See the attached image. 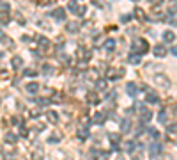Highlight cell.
Masks as SVG:
<instances>
[{
    "mask_svg": "<svg viewBox=\"0 0 177 160\" xmlns=\"http://www.w3.org/2000/svg\"><path fill=\"white\" fill-rule=\"evenodd\" d=\"M138 110H140V121L149 123V121L152 119V112H151V110H147L143 105H138Z\"/></svg>",
    "mask_w": 177,
    "mask_h": 160,
    "instance_id": "cell-3",
    "label": "cell"
},
{
    "mask_svg": "<svg viewBox=\"0 0 177 160\" xmlns=\"http://www.w3.org/2000/svg\"><path fill=\"white\" fill-rule=\"evenodd\" d=\"M138 91H140V87H138L135 82H128V84H126V93H128L129 96L135 98V96L138 94Z\"/></svg>",
    "mask_w": 177,
    "mask_h": 160,
    "instance_id": "cell-4",
    "label": "cell"
},
{
    "mask_svg": "<svg viewBox=\"0 0 177 160\" xmlns=\"http://www.w3.org/2000/svg\"><path fill=\"white\" fill-rule=\"evenodd\" d=\"M52 18H55L57 21H64V20H66V11H64L62 7L53 9V11H52Z\"/></svg>",
    "mask_w": 177,
    "mask_h": 160,
    "instance_id": "cell-5",
    "label": "cell"
},
{
    "mask_svg": "<svg viewBox=\"0 0 177 160\" xmlns=\"http://www.w3.org/2000/svg\"><path fill=\"white\" fill-rule=\"evenodd\" d=\"M133 2H137V0H133Z\"/></svg>",
    "mask_w": 177,
    "mask_h": 160,
    "instance_id": "cell-46",
    "label": "cell"
},
{
    "mask_svg": "<svg viewBox=\"0 0 177 160\" xmlns=\"http://www.w3.org/2000/svg\"><path fill=\"white\" fill-rule=\"evenodd\" d=\"M5 160H14V157H13V153H7V155H5Z\"/></svg>",
    "mask_w": 177,
    "mask_h": 160,
    "instance_id": "cell-44",
    "label": "cell"
},
{
    "mask_svg": "<svg viewBox=\"0 0 177 160\" xmlns=\"http://www.w3.org/2000/svg\"><path fill=\"white\" fill-rule=\"evenodd\" d=\"M128 62H129V64H133V66H137V64L142 62V55H137V54H133V52H131V54L128 55Z\"/></svg>",
    "mask_w": 177,
    "mask_h": 160,
    "instance_id": "cell-8",
    "label": "cell"
},
{
    "mask_svg": "<svg viewBox=\"0 0 177 160\" xmlns=\"http://www.w3.org/2000/svg\"><path fill=\"white\" fill-rule=\"evenodd\" d=\"M62 139V134L60 132H57V134H53L50 139H48V142H52V144H55V142H59V140Z\"/></svg>",
    "mask_w": 177,
    "mask_h": 160,
    "instance_id": "cell-28",
    "label": "cell"
},
{
    "mask_svg": "<svg viewBox=\"0 0 177 160\" xmlns=\"http://www.w3.org/2000/svg\"><path fill=\"white\" fill-rule=\"evenodd\" d=\"M85 13H87V7H80V11H78V14H76V16H83Z\"/></svg>",
    "mask_w": 177,
    "mask_h": 160,
    "instance_id": "cell-38",
    "label": "cell"
},
{
    "mask_svg": "<svg viewBox=\"0 0 177 160\" xmlns=\"http://www.w3.org/2000/svg\"><path fill=\"white\" fill-rule=\"evenodd\" d=\"M163 39L167 41V43H174L176 41V34L172 30H167V32H163Z\"/></svg>",
    "mask_w": 177,
    "mask_h": 160,
    "instance_id": "cell-17",
    "label": "cell"
},
{
    "mask_svg": "<svg viewBox=\"0 0 177 160\" xmlns=\"http://www.w3.org/2000/svg\"><path fill=\"white\" fill-rule=\"evenodd\" d=\"M135 16H137L138 20H142V21H145L147 20V14L142 11V9H135Z\"/></svg>",
    "mask_w": 177,
    "mask_h": 160,
    "instance_id": "cell-25",
    "label": "cell"
},
{
    "mask_svg": "<svg viewBox=\"0 0 177 160\" xmlns=\"http://www.w3.org/2000/svg\"><path fill=\"white\" fill-rule=\"evenodd\" d=\"M143 89H145V87H143ZM145 91H147V101H149V103H158V101H159V98H158V94L154 91H151V89H145Z\"/></svg>",
    "mask_w": 177,
    "mask_h": 160,
    "instance_id": "cell-9",
    "label": "cell"
},
{
    "mask_svg": "<svg viewBox=\"0 0 177 160\" xmlns=\"http://www.w3.org/2000/svg\"><path fill=\"white\" fill-rule=\"evenodd\" d=\"M67 9L71 11V13H75V14H78V11H80V5L75 2V0H71L69 4H67Z\"/></svg>",
    "mask_w": 177,
    "mask_h": 160,
    "instance_id": "cell-20",
    "label": "cell"
},
{
    "mask_svg": "<svg viewBox=\"0 0 177 160\" xmlns=\"http://www.w3.org/2000/svg\"><path fill=\"white\" fill-rule=\"evenodd\" d=\"M135 146H137V144H135L133 140H128V142L124 144V148H126V149H128L129 153H133V149H135Z\"/></svg>",
    "mask_w": 177,
    "mask_h": 160,
    "instance_id": "cell-31",
    "label": "cell"
},
{
    "mask_svg": "<svg viewBox=\"0 0 177 160\" xmlns=\"http://www.w3.org/2000/svg\"><path fill=\"white\" fill-rule=\"evenodd\" d=\"M149 134L152 135V139H154V140L159 139V132H158V130H154V128H149Z\"/></svg>",
    "mask_w": 177,
    "mask_h": 160,
    "instance_id": "cell-34",
    "label": "cell"
},
{
    "mask_svg": "<svg viewBox=\"0 0 177 160\" xmlns=\"http://www.w3.org/2000/svg\"><path fill=\"white\" fill-rule=\"evenodd\" d=\"M46 118H48L50 123H57V121H59V114H57L55 110H48V112H46Z\"/></svg>",
    "mask_w": 177,
    "mask_h": 160,
    "instance_id": "cell-18",
    "label": "cell"
},
{
    "mask_svg": "<svg viewBox=\"0 0 177 160\" xmlns=\"http://www.w3.org/2000/svg\"><path fill=\"white\" fill-rule=\"evenodd\" d=\"M87 100H89V103H99V96H98V93H89L87 94Z\"/></svg>",
    "mask_w": 177,
    "mask_h": 160,
    "instance_id": "cell-23",
    "label": "cell"
},
{
    "mask_svg": "<svg viewBox=\"0 0 177 160\" xmlns=\"http://www.w3.org/2000/svg\"><path fill=\"white\" fill-rule=\"evenodd\" d=\"M152 52H154V55H156V57H167V55H168V50H167V46H165V45H156Z\"/></svg>",
    "mask_w": 177,
    "mask_h": 160,
    "instance_id": "cell-6",
    "label": "cell"
},
{
    "mask_svg": "<svg viewBox=\"0 0 177 160\" xmlns=\"http://www.w3.org/2000/svg\"><path fill=\"white\" fill-rule=\"evenodd\" d=\"M20 134L23 135V137H27V135H28V130H27L25 126H21V128H20Z\"/></svg>",
    "mask_w": 177,
    "mask_h": 160,
    "instance_id": "cell-37",
    "label": "cell"
},
{
    "mask_svg": "<svg viewBox=\"0 0 177 160\" xmlns=\"http://www.w3.org/2000/svg\"><path fill=\"white\" fill-rule=\"evenodd\" d=\"M37 39H39V45H41V46H44V48H48V46H50V39H48V38H43V36H39Z\"/></svg>",
    "mask_w": 177,
    "mask_h": 160,
    "instance_id": "cell-29",
    "label": "cell"
},
{
    "mask_svg": "<svg viewBox=\"0 0 177 160\" xmlns=\"http://www.w3.org/2000/svg\"><path fill=\"white\" fill-rule=\"evenodd\" d=\"M37 116H39V110H32L30 112V118H37Z\"/></svg>",
    "mask_w": 177,
    "mask_h": 160,
    "instance_id": "cell-43",
    "label": "cell"
},
{
    "mask_svg": "<svg viewBox=\"0 0 177 160\" xmlns=\"http://www.w3.org/2000/svg\"><path fill=\"white\" fill-rule=\"evenodd\" d=\"M9 21H11L9 13H0V23H2V25H7Z\"/></svg>",
    "mask_w": 177,
    "mask_h": 160,
    "instance_id": "cell-24",
    "label": "cell"
},
{
    "mask_svg": "<svg viewBox=\"0 0 177 160\" xmlns=\"http://www.w3.org/2000/svg\"><path fill=\"white\" fill-rule=\"evenodd\" d=\"M11 64H13L14 69H21V68H23V59H21L20 55H14L13 60H11Z\"/></svg>",
    "mask_w": 177,
    "mask_h": 160,
    "instance_id": "cell-11",
    "label": "cell"
},
{
    "mask_svg": "<svg viewBox=\"0 0 177 160\" xmlns=\"http://www.w3.org/2000/svg\"><path fill=\"white\" fill-rule=\"evenodd\" d=\"M0 43H4V45H9V43H11V39H9L2 30H0Z\"/></svg>",
    "mask_w": 177,
    "mask_h": 160,
    "instance_id": "cell-33",
    "label": "cell"
},
{
    "mask_svg": "<svg viewBox=\"0 0 177 160\" xmlns=\"http://www.w3.org/2000/svg\"><path fill=\"white\" fill-rule=\"evenodd\" d=\"M43 73H44V75H52V73H53V66L44 64V66H43Z\"/></svg>",
    "mask_w": 177,
    "mask_h": 160,
    "instance_id": "cell-30",
    "label": "cell"
},
{
    "mask_svg": "<svg viewBox=\"0 0 177 160\" xmlns=\"http://www.w3.org/2000/svg\"><path fill=\"white\" fill-rule=\"evenodd\" d=\"M149 2H151L152 5H161V2H163V0H149Z\"/></svg>",
    "mask_w": 177,
    "mask_h": 160,
    "instance_id": "cell-42",
    "label": "cell"
},
{
    "mask_svg": "<svg viewBox=\"0 0 177 160\" xmlns=\"http://www.w3.org/2000/svg\"><path fill=\"white\" fill-rule=\"evenodd\" d=\"M167 116H168V112L163 109V110H159V114H158V119H159V123H167Z\"/></svg>",
    "mask_w": 177,
    "mask_h": 160,
    "instance_id": "cell-27",
    "label": "cell"
},
{
    "mask_svg": "<svg viewBox=\"0 0 177 160\" xmlns=\"http://www.w3.org/2000/svg\"><path fill=\"white\" fill-rule=\"evenodd\" d=\"M120 130H122V132H129V130H131V121L122 119L120 121Z\"/></svg>",
    "mask_w": 177,
    "mask_h": 160,
    "instance_id": "cell-21",
    "label": "cell"
},
{
    "mask_svg": "<svg viewBox=\"0 0 177 160\" xmlns=\"http://www.w3.org/2000/svg\"><path fill=\"white\" fill-rule=\"evenodd\" d=\"M9 9H11V7H9V4H5V2H2V4H0V11L9 13Z\"/></svg>",
    "mask_w": 177,
    "mask_h": 160,
    "instance_id": "cell-36",
    "label": "cell"
},
{
    "mask_svg": "<svg viewBox=\"0 0 177 160\" xmlns=\"http://www.w3.org/2000/svg\"><path fill=\"white\" fill-rule=\"evenodd\" d=\"M131 52L137 55H145L149 52V43L145 39H135L131 43Z\"/></svg>",
    "mask_w": 177,
    "mask_h": 160,
    "instance_id": "cell-1",
    "label": "cell"
},
{
    "mask_svg": "<svg viewBox=\"0 0 177 160\" xmlns=\"http://www.w3.org/2000/svg\"><path fill=\"white\" fill-rule=\"evenodd\" d=\"M37 91H39V84H37V82H28V84H27V93L36 94Z\"/></svg>",
    "mask_w": 177,
    "mask_h": 160,
    "instance_id": "cell-10",
    "label": "cell"
},
{
    "mask_svg": "<svg viewBox=\"0 0 177 160\" xmlns=\"http://www.w3.org/2000/svg\"><path fill=\"white\" fill-rule=\"evenodd\" d=\"M131 18H133V16H131V14H124V16H122V18H120V20H122V21H129V20H131Z\"/></svg>",
    "mask_w": 177,
    "mask_h": 160,
    "instance_id": "cell-41",
    "label": "cell"
},
{
    "mask_svg": "<svg viewBox=\"0 0 177 160\" xmlns=\"http://www.w3.org/2000/svg\"><path fill=\"white\" fill-rule=\"evenodd\" d=\"M89 137V128L87 126H81V128H78V139L80 140H85Z\"/></svg>",
    "mask_w": 177,
    "mask_h": 160,
    "instance_id": "cell-16",
    "label": "cell"
},
{
    "mask_svg": "<svg viewBox=\"0 0 177 160\" xmlns=\"http://www.w3.org/2000/svg\"><path fill=\"white\" fill-rule=\"evenodd\" d=\"M105 119H106V114H103V112H98V114L94 116V123H96V125H103Z\"/></svg>",
    "mask_w": 177,
    "mask_h": 160,
    "instance_id": "cell-22",
    "label": "cell"
},
{
    "mask_svg": "<svg viewBox=\"0 0 177 160\" xmlns=\"http://www.w3.org/2000/svg\"><path fill=\"white\" fill-rule=\"evenodd\" d=\"M170 54H174V55H177V46H172V48H170Z\"/></svg>",
    "mask_w": 177,
    "mask_h": 160,
    "instance_id": "cell-45",
    "label": "cell"
},
{
    "mask_svg": "<svg viewBox=\"0 0 177 160\" xmlns=\"http://www.w3.org/2000/svg\"><path fill=\"white\" fill-rule=\"evenodd\" d=\"M89 77L96 78V77H98V71H96V69H90V71H89Z\"/></svg>",
    "mask_w": 177,
    "mask_h": 160,
    "instance_id": "cell-39",
    "label": "cell"
},
{
    "mask_svg": "<svg viewBox=\"0 0 177 160\" xmlns=\"http://www.w3.org/2000/svg\"><path fill=\"white\" fill-rule=\"evenodd\" d=\"M96 89H98V91H105V89H106V82L101 80V78H98L96 80Z\"/></svg>",
    "mask_w": 177,
    "mask_h": 160,
    "instance_id": "cell-26",
    "label": "cell"
},
{
    "mask_svg": "<svg viewBox=\"0 0 177 160\" xmlns=\"http://www.w3.org/2000/svg\"><path fill=\"white\" fill-rule=\"evenodd\" d=\"M25 77H36L37 75V71L36 69H25V73H23Z\"/></svg>",
    "mask_w": 177,
    "mask_h": 160,
    "instance_id": "cell-35",
    "label": "cell"
},
{
    "mask_svg": "<svg viewBox=\"0 0 177 160\" xmlns=\"http://www.w3.org/2000/svg\"><path fill=\"white\" fill-rule=\"evenodd\" d=\"M78 57L81 60H85V62H87V60L90 59V52H89V50H83V48H80L78 50Z\"/></svg>",
    "mask_w": 177,
    "mask_h": 160,
    "instance_id": "cell-19",
    "label": "cell"
},
{
    "mask_svg": "<svg viewBox=\"0 0 177 160\" xmlns=\"http://www.w3.org/2000/svg\"><path fill=\"white\" fill-rule=\"evenodd\" d=\"M149 153H151V157H158V155L161 153V144H159V142H152V144L149 146Z\"/></svg>",
    "mask_w": 177,
    "mask_h": 160,
    "instance_id": "cell-7",
    "label": "cell"
},
{
    "mask_svg": "<svg viewBox=\"0 0 177 160\" xmlns=\"http://www.w3.org/2000/svg\"><path fill=\"white\" fill-rule=\"evenodd\" d=\"M4 139H5V142H7V144H14V142L18 140V135H16V134H13V132H7Z\"/></svg>",
    "mask_w": 177,
    "mask_h": 160,
    "instance_id": "cell-15",
    "label": "cell"
},
{
    "mask_svg": "<svg viewBox=\"0 0 177 160\" xmlns=\"http://www.w3.org/2000/svg\"><path fill=\"white\" fill-rule=\"evenodd\" d=\"M124 77V69L122 68H112V69H108L106 71V78L110 80V82H115V80H119V78H122Z\"/></svg>",
    "mask_w": 177,
    "mask_h": 160,
    "instance_id": "cell-2",
    "label": "cell"
},
{
    "mask_svg": "<svg viewBox=\"0 0 177 160\" xmlns=\"http://www.w3.org/2000/svg\"><path fill=\"white\" fill-rule=\"evenodd\" d=\"M103 46H105L106 52H114L115 50V39H106L103 43Z\"/></svg>",
    "mask_w": 177,
    "mask_h": 160,
    "instance_id": "cell-14",
    "label": "cell"
},
{
    "mask_svg": "<svg viewBox=\"0 0 177 160\" xmlns=\"http://www.w3.org/2000/svg\"><path fill=\"white\" fill-rule=\"evenodd\" d=\"M13 123H14V125H18V126H21V119L18 118V116H16V118H13Z\"/></svg>",
    "mask_w": 177,
    "mask_h": 160,
    "instance_id": "cell-40",
    "label": "cell"
},
{
    "mask_svg": "<svg viewBox=\"0 0 177 160\" xmlns=\"http://www.w3.org/2000/svg\"><path fill=\"white\" fill-rule=\"evenodd\" d=\"M66 30L69 32V34H76L80 30V25L76 23V21H73V23H67V27H66Z\"/></svg>",
    "mask_w": 177,
    "mask_h": 160,
    "instance_id": "cell-13",
    "label": "cell"
},
{
    "mask_svg": "<svg viewBox=\"0 0 177 160\" xmlns=\"http://www.w3.org/2000/svg\"><path fill=\"white\" fill-rule=\"evenodd\" d=\"M37 103H39L41 107H46V105H50V103H52V100H50V98H39Z\"/></svg>",
    "mask_w": 177,
    "mask_h": 160,
    "instance_id": "cell-32",
    "label": "cell"
},
{
    "mask_svg": "<svg viewBox=\"0 0 177 160\" xmlns=\"http://www.w3.org/2000/svg\"><path fill=\"white\" fill-rule=\"evenodd\" d=\"M156 84H159V85H161V87H168V85H170V80L167 78V77H163V75H156Z\"/></svg>",
    "mask_w": 177,
    "mask_h": 160,
    "instance_id": "cell-12",
    "label": "cell"
}]
</instances>
